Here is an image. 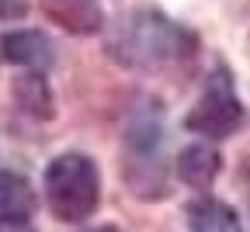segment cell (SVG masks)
Returning a JSON list of instances; mask_svg holds the SVG:
<instances>
[{
    "label": "cell",
    "mask_w": 250,
    "mask_h": 232,
    "mask_svg": "<svg viewBox=\"0 0 250 232\" xmlns=\"http://www.w3.org/2000/svg\"><path fill=\"white\" fill-rule=\"evenodd\" d=\"M111 52L115 59L136 70H167V66H177L188 56H195V35L167 21L164 14L139 11L115 28Z\"/></svg>",
    "instance_id": "1"
},
{
    "label": "cell",
    "mask_w": 250,
    "mask_h": 232,
    "mask_svg": "<svg viewBox=\"0 0 250 232\" xmlns=\"http://www.w3.org/2000/svg\"><path fill=\"white\" fill-rule=\"evenodd\" d=\"M98 167L90 156L62 153L45 170V194L49 208L59 222H80L98 208Z\"/></svg>",
    "instance_id": "2"
},
{
    "label": "cell",
    "mask_w": 250,
    "mask_h": 232,
    "mask_svg": "<svg viewBox=\"0 0 250 232\" xmlns=\"http://www.w3.org/2000/svg\"><path fill=\"white\" fill-rule=\"evenodd\" d=\"M240 121H243V104L233 90L229 73L219 70V73L208 77L198 104L184 118V128L195 132V135H205V139H226L240 128Z\"/></svg>",
    "instance_id": "3"
},
{
    "label": "cell",
    "mask_w": 250,
    "mask_h": 232,
    "mask_svg": "<svg viewBox=\"0 0 250 232\" xmlns=\"http://www.w3.org/2000/svg\"><path fill=\"white\" fill-rule=\"evenodd\" d=\"M0 52H4L7 62L24 66V70H45L52 62V45L39 31H11L0 42Z\"/></svg>",
    "instance_id": "4"
},
{
    "label": "cell",
    "mask_w": 250,
    "mask_h": 232,
    "mask_svg": "<svg viewBox=\"0 0 250 232\" xmlns=\"http://www.w3.org/2000/svg\"><path fill=\"white\" fill-rule=\"evenodd\" d=\"M31 212H35V194H31L28 180L0 170V225H18Z\"/></svg>",
    "instance_id": "5"
},
{
    "label": "cell",
    "mask_w": 250,
    "mask_h": 232,
    "mask_svg": "<svg viewBox=\"0 0 250 232\" xmlns=\"http://www.w3.org/2000/svg\"><path fill=\"white\" fill-rule=\"evenodd\" d=\"M223 167L215 149L208 146H188L181 156H177V177L188 184V187H208Z\"/></svg>",
    "instance_id": "6"
},
{
    "label": "cell",
    "mask_w": 250,
    "mask_h": 232,
    "mask_svg": "<svg viewBox=\"0 0 250 232\" xmlns=\"http://www.w3.org/2000/svg\"><path fill=\"white\" fill-rule=\"evenodd\" d=\"M188 225H191V232H243L236 212L223 201H212V197L188 208Z\"/></svg>",
    "instance_id": "7"
},
{
    "label": "cell",
    "mask_w": 250,
    "mask_h": 232,
    "mask_svg": "<svg viewBox=\"0 0 250 232\" xmlns=\"http://www.w3.org/2000/svg\"><path fill=\"white\" fill-rule=\"evenodd\" d=\"M28 11V0H0V21H18Z\"/></svg>",
    "instance_id": "8"
},
{
    "label": "cell",
    "mask_w": 250,
    "mask_h": 232,
    "mask_svg": "<svg viewBox=\"0 0 250 232\" xmlns=\"http://www.w3.org/2000/svg\"><path fill=\"white\" fill-rule=\"evenodd\" d=\"M90 232H118L115 225H101V229H90Z\"/></svg>",
    "instance_id": "9"
},
{
    "label": "cell",
    "mask_w": 250,
    "mask_h": 232,
    "mask_svg": "<svg viewBox=\"0 0 250 232\" xmlns=\"http://www.w3.org/2000/svg\"><path fill=\"white\" fill-rule=\"evenodd\" d=\"M0 232H11V225H0Z\"/></svg>",
    "instance_id": "10"
}]
</instances>
